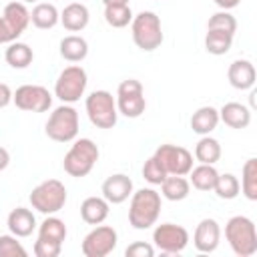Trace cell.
<instances>
[{
    "mask_svg": "<svg viewBox=\"0 0 257 257\" xmlns=\"http://www.w3.org/2000/svg\"><path fill=\"white\" fill-rule=\"evenodd\" d=\"M118 243V235L110 225H94L92 231H88L80 243V251L84 257H106L114 251Z\"/></svg>",
    "mask_w": 257,
    "mask_h": 257,
    "instance_id": "cell-10",
    "label": "cell"
},
{
    "mask_svg": "<svg viewBox=\"0 0 257 257\" xmlns=\"http://www.w3.org/2000/svg\"><path fill=\"white\" fill-rule=\"evenodd\" d=\"M58 52L68 62H82L88 54V42L78 34H68L60 40Z\"/></svg>",
    "mask_w": 257,
    "mask_h": 257,
    "instance_id": "cell-22",
    "label": "cell"
},
{
    "mask_svg": "<svg viewBox=\"0 0 257 257\" xmlns=\"http://www.w3.org/2000/svg\"><path fill=\"white\" fill-rule=\"evenodd\" d=\"M86 84H88L86 70L80 64H70L58 74L54 82V96L64 104H72L80 100V96L86 90Z\"/></svg>",
    "mask_w": 257,
    "mask_h": 257,
    "instance_id": "cell-8",
    "label": "cell"
},
{
    "mask_svg": "<svg viewBox=\"0 0 257 257\" xmlns=\"http://www.w3.org/2000/svg\"><path fill=\"white\" fill-rule=\"evenodd\" d=\"M131 34H133V42L143 52L157 50L163 44V40H165L161 18L155 12H151V10H143L137 16H133V20H131Z\"/></svg>",
    "mask_w": 257,
    "mask_h": 257,
    "instance_id": "cell-4",
    "label": "cell"
},
{
    "mask_svg": "<svg viewBox=\"0 0 257 257\" xmlns=\"http://www.w3.org/2000/svg\"><path fill=\"white\" fill-rule=\"evenodd\" d=\"M18 32H14L12 30V26L0 16V44H10V42H14V40H18Z\"/></svg>",
    "mask_w": 257,
    "mask_h": 257,
    "instance_id": "cell-39",
    "label": "cell"
},
{
    "mask_svg": "<svg viewBox=\"0 0 257 257\" xmlns=\"http://www.w3.org/2000/svg\"><path fill=\"white\" fill-rule=\"evenodd\" d=\"M12 102L26 112H46L52 106V94L40 84H22L12 92Z\"/></svg>",
    "mask_w": 257,
    "mask_h": 257,
    "instance_id": "cell-11",
    "label": "cell"
},
{
    "mask_svg": "<svg viewBox=\"0 0 257 257\" xmlns=\"http://www.w3.org/2000/svg\"><path fill=\"white\" fill-rule=\"evenodd\" d=\"M30 22L40 30H50L60 22V12L50 2H36L30 12Z\"/></svg>",
    "mask_w": 257,
    "mask_h": 257,
    "instance_id": "cell-23",
    "label": "cell"
},
{
    "mask_svg": "<svg viewBox=\"0 0 257 257\" xmlns=\"http://www.w3.org/2000/svg\"><path fill=\"white\" fill-rule=\"evenodd\" d=\"M12 102V88L6 82H0V108H6Z\"/></svg>",
    "mask_w": 257,
    "mask_h": 257,
    "instance_id": "cell-40",
    "label": "cell"
},
{
    "mask_svg": "<svg viewBox=\"0 0 257 257\" xmlns=\"http://www.w3.org/2000/svg\"><path fill=\"white\" fill-rule=\"evenodd\" d=\"M110 203L104 197H86L80 203V217L88 225H100L108 217Z\"/></svg>",
    "mask_w": 257,
    "mask_h": 257,
    "instance_id": "cell-20",
    "label": "cell"
},
{
    "mask_svg": "<svg viewBox=\"0 0 257 257\" xmlns=\"http://www.w3.org/2000/svg\"><path fill=\"white\" fill-rule=\"evenodd\" d=\"M78 122H80L78 110L72 104L62 102L60 106H56L50 112V116L44 124V133L48 139H52L56 143H70L78 135Z\"/></svg>",
    "mask_w": 257,
    "mask_h": 257,
    "instance_id": "cell-6",
    "label": "cell"
},
{
    "mask_svg": "<svg viewBox=\"0 0 257 257\" xmlns=\"http://www.w3.org/2000/svg\"><path fill=\"white\" fill-rule=\"evenodd\" d=\"M225 239L237 257H251L257 253V229L245 215H235L227 221Z\"/></svg>",
    "mask_w": 257,
    "mask_h": 257,
    "instance_id": "cell-2",
    "label": "cell"
},
{
    "mask_svg": "<svg viewBox=\"0 0 257 257\" xmlns=\"http://www.w3.org/2000/svg\"><path fill=\"white\" fill-rule=\"evenodd\" d=\"M167 175H189L193 169V155L179 145H161L153 155Z\"/></svg>",
    "mask_w": 257,
    "mask_h": 257,
    "instance_id": "cell-12",
    "label": "cell"
},
{
    "mask_svg": "<svg viewBox=\"0 0 257 257\" xmlns=\"http://www.w3.org/2000/svg\"><path fill=\"white\" fill-rule=\"evenodd\" d=\"M221 241V227L215 219H201L193 233V245L199 253H213Z\"/></svg>",
    "mask_w": 257,
    "mask_h": 257,
    "instance_id": "cell-14",
    "label": "cell"
},
{
    "mask_svg": "<svg viewBox=\"0 0 257 257\" xmlns=\"http://www.w3.org/2000/svg\"><path fill=\"white\" fill-rule=\"evenodd\" d=\"M195 159L199 163H205V165H215L221 159V145H219V141L209 137V135H203L199 139V143L195 145Z\"/></svg>",
    "mask_w": 257,
    "mask_h": 257,
    "instance_id": "cell-28",
    "label": "cell"
},
{
    "mask_svg": "<svg viewBox=\"0 0 257 257\" xmlns=\"http://www.w3.org/2000/svg\"><path fill=\"white\" fill-rule=\"evenodd\" d=\"M215 195L219 199H225V201H231L239 195L241 191V185H239V179L233 175V173H219L217 181H215V187H213Z\"/></svg>",
    "mask_w": 257,
    "mask_h": 257,
    "instance_id": "cell-33",
    "label": "cell"
},
{
    "mask_svg": "<svg viewBox=\"0 0 257 257\" xmlns=\"http://www.w3.org/2000/svg\"><path fill=\"white\" fill-rule=\"evenodd\" d=\"M60 249H62L60 243H54V241H48V239H40L38 237L34 241V255L36 257H58Z\"/></svg>",
    "mask_w": 257,
    "mask_h": 257,
    "instance_id": "cell-37",
    "label": "cell"
},
{
    "mask_svg": "<svg viewBox=\"0 0 257 257\" xmlns=\"http://www.w3.org/2000/svg\"><path fill=\"white\" fill-rule=\"evenodd\" d=\"M133 179L124 173H114L110 177L104 179L100 191H102V197L110 203V205H120L124 203L131 195H133Z\"/></svg>",
    "mask_w": 257,
    "mask_h": 257,
    "instance_id": "cell-15",
    "label": "cell"
},
{
    "mask_svg": "<svg viewBox=\"0 0 257 257\" xmlns=\"http://www.w3.org/2000/svg\"><path fill=\"white\" fill-rule=\"evenodd\" d=\"M165 177H167V173L161 167V163L155 157H149L145 161V165H143V179L147 183H151V185H161L165 181Z\"/></svg>",
    "mask_w": 257,
    "mask_h": 257,
    "instance_id": "cell-36",
    "label": "cell"
},
{
    "mask_svg": "<svg viewBox=\"0 0 257 257\" xmlns=\"http://www.w3.org/2000/svg\"><path fill=\"white\" fill-rule=\"evenodd\" d=\"M221 10H231V8H235V6H239V2L241 0H213Z\"/></svg>",
    "mask_w": 257,
    "mask_h": 257,
    "instance_id": "cell-41",
    "label": "cell"
},
{
    "mask_svg": "<svg viewBox=\"0 0 257 257\" xmlns=\"http://www.w3.org/2000/svg\"><path fill=\"white\" fill-rule=\"evenodd\" d=\"M26 249L16 235H0V257H26Z\"/></svg>",
    "mask_w": 257,
    "mask_h": 257,
    "instance_id": "cell-35",
    "label": "cell"
},
{
    "mask_svg": "<svg viewBox=\"0 0 257 257\" xmlns=\"http://www.w3.org/2000/svg\"><path fill=\"white\" fill-rule=\"evenodd\" d=\"M6 225H8V231L12 235H16L18 239L20 237H30L32 231L36 229V217L30 209L26 207H16L8 213V219H6Z\"/></svg>",
    "mask_w": 257,
    "mask_h": 257,
    "instance_id": "cell-17",
    "label": "cell"
},
{
    "mask_svg": "<svg viewBox=\"0 0 257 257\" xmlns=\"http://www.w3.org/2000/svg\"><path fill=\"white\" fill-rule=\"evenodd\" d=\"M191 193V183L183 175H167L161 183V195L167 201H183Z\"/></svg>",
    "mask_w": 257,
    "mask_h": 257,
    "instance_id": "cell-25",
    "label": "cell"
},
{
    "mask_svg": "<svg viewBox=\"0 0 257 257\" xmlns=\"http://www.w3.org/2000/svg\"><path fill=\"white\" fill-rule=\"evenodd\" d=\"M98 157H100V153L92 139H74L72 147L64 155L62 169L70 177L82 179L94 169V165L98 163Z\"/></svg>",
    "mask_w": 257,
    "mask_h": 257,
    "instance_id": "cell-3",
    "label": "cell"
},
{
    "mask_svg": "<svg viewBox=\"0 0 257 257\" xmlns=\"http://www.w3.org/2000/svg\"><path fill=\"white\" fill-rule=\"evenodd\" d=\"M231 44H233V34H229V32L207 30V34H205V50L209 54H215V56L227 54L231 50Z\"/></svg>",
    "mask_w": 257,
    "mask_h": 257,
    "instance_id": "cell-30",
    "label": "cell"
},
{
    "mask_svg": "<svg viewBox=\"0 0 257 257\" xmlns=\"http://www.w3.org/2000/svg\"><path fill=\"white\" fill-rule=\"evenodd\" d=\"M241 191L249 201H257V159H247L241 169Z\"/></svg>",
    "mask_w": 257,
    "mask_h": 257,
    "instance_id": "cell-31",
    "label": "cell"
},
{
    "mask_svg": "<svg viewBox=\"0 0 257 257\" xmlns=\"http://www.w3.org/2000/svg\"><path fill=\"white\" fill-rule=\"evenodd\" d=\"M217 177H219V171L215 169V165L199 163V167H193L189 171V183L197 191H213Z\"/></svg>",
    "mask_w": 257,
    "mask_h": 257,
    "instance_id": "cell-27",
    "label": "cell"
},
{
    "mask_svg": "<svg viewBox=\"0 0 257 257\" xmlns=\"http://www.w3.org/2000/svg\"><path fill=\"white\" fill-rule=\"evenodd\" d=\"M153 243L163 253H181L189 245V231L183 225L161 223L153 231Z\"/></svg>",
    "mask_w": 257,
    "mask_h": 257,
    "instance_id": "cell-13",
    "label": "cell"
},
{
    "mask_svg": "<svg viewBox=\"0 0 257 257\" xmlns=\"http://www.w3.org/2000/svg\"><path fill=\"white\" fill-rule=\"evenodd\" d=\"M4 58H6V62H8L12 68L22 70V68H28V66L32 64L34 52H32V48H30L26 42L14 40V42H10L8 48L4 50Z\"/></svg>",
    "mask_w": 257,
    "mask_h": 257,
    "instance_id": "cell-26",
    "label": "cell"
},
{
    "mask_svg": "<svg viewBox=\"0 0 257 257\" xmlns=\"http://www.w3.org/2000/svg\"><path fill=\"white\" fill-rule=\"evenodd\" d=\"M90 20V12L82 2H70L62 8L60 12V24L68 30V32H80L88 26Z\"/></svg>",
    "mask_w": 257,
    "mask_h": 257,
    "instance_id": "cell-18",
    "label": "cell"
},
{
    "mask_svg": "<svg viewBox=\"0 0 257 257\" xmlns=\"http://www.w3.org/2000/svg\"><path fill=\"white\" fill-rule=\"evenodd\" d=\"M38 237L62 245L64 239H66V225H64V221L54 217V215H46V219L38 225Z\"/></svg>",
    "mask_w": 257,
    "mask_h": 257,
    "instance_id": "cell-29",
    "label": "cell"
},
{
    "mask_svg": "<svg viewBox=\"0 0 257 257\" xmlns=\"http://www.w3.org/2000/svg\"><path fill=\"white\" fill-rule=\"evenodd\" d=\"M8 165H10V153L4 147H0V171H4Z\"/></svg>",
    "mask_w": 257,
    "mask_h": 257,
    "instance_id": "cell-42",
    "label": "cell"
},
{
    "mask_svg": "<svg viewBox=\"0 0 257 257\" xmlns=\"http://www.w3.org/2000/svg\"><path fill=\"white\" fill-rule=\"evenodd\" d=\"M189 122H191L193 133H197L201 137L203 135H209L219 124V110L215 106H211V104H205V106H201V108H197L193 112V116H191Z\"/></svg>",
    "mask_w": 257,
    "mask_h": 257,
    "instance_id": "cell-21",
    "label": "cell"
},
{
    "mask_svg": "<svg viewBox=\"0 0 257 257\" xmlns=\"http://www.w3.org/2000/svg\"><path fill=\"white\" fill-rule=\"evenodd\" d=\"M161 193H157L151 187H143L139 191H133L131 195V205H128V223L137 231L151 229L159 215H161Z\"/></svg>",
    "mask_w": 257,
    "mask_h": 257,
    "instance_id": "cell-1",
    "label": "cell"
},
{
    "mask_svg": "<svg viewBox=\"0 0 257 257\" xmlns=\"http://www.w3.org/2000/svg\"><path fill=\"white\" fill-rule=\"evenodd\" d=\"M104 20L112 28H124L133 20V10L128 4H104Z\"/></svg>",
    "mask_w": 257,
    "mask_h": 257,
    "instance_id": "cell-32",
    "label": "cell"
},
{
    "mask_svg": "<svg viewBox=\"0 0 257 257\" xmlns=\"http://www.w3.org/2000/svg\"><path fill=\"white\" fill-rule=\"evenodd\" d=\"M102 4H128V0H102Z\"/></svg>",
    "mask_w": 257,
    "mask_h": 257,
    "instance_id": "cell-43",
    "label": "cell"
},
{
    "mask_svg": "<svg viewBox=\"0 0 257 257\" xmlns=\"http://www.w3.org/2000/svg\"><path fill=\"white\" fill-rule=\"evenodd\" d=\"M147 108L143 84L137 78H126L116 88V110L126 118H139Z\"/></svg>",
    "mask_w": 257,
    "mask_h": 257,
    "instance_id": "cell-9",
    "label": "cell"
},
{
    "mask_svg": "<svg viewBox=\"0 0 257 257\" xmlns=\"http://www.w3.org/2000/svg\"><path fill=\"white\" fill-rule=\"evenodd\" d=\"M20 2H24V4H32V2H38V0H20Z\"/></svg>",
    "mask_w": 257,
    "mask_h": 257,
    "instance_id": "cell-44",
    "label": "cell"
},
{
    "mask_svg": "<svg viewBox=\"0 0 257 257\" xmlns=\"http://www.w3.org/2000/svg\"><path fill=\"white\" fill-rule=\"evenodd\" d=\"M219 120L231 128H247L251 122V108L241 102H225L219 108Z\"/></svg>",
    "mask_w": 257,
    "mask_h": 257,
    "instance_id": "cell-19",
    "label": "cell"
},
{
    "mask_svg": "<svg viewBox=\"0 0 257 257\" xmlns=\"http://www.w3.org/2000/svg\"><path fill=\"white\" fill-rule=\"evenodd\" d=\"M2 18L12 26L14 32L22 34V32L28 28V24H30V10L26 8L24 2H16V0H14V2H8V4L4 6Z\"/></svg>",
    "mask_w": 257,
    "mask_h": 257,
    "instance_id": "cell-24",
    "label": "cell"
},
{
    "mask_svg": "<svg viewBox=\"0 0 257 257\" xmlns=\"http://www.w3.org/2000/svg\"><path fill=\"white\" fill-rule=\"evenodd\" d=\"M84 108L88 120L96 128H112L116 124L118 118L116 100L108 90H92L84 100Z\"/></svg>",
    "mask_w": 257,
    "mask_h": 257,
    "instance_id": "cell-7",
    "label": "cell"
},
{
    "mask_svg": "<svg viewBox=\"0 0 257 257\" xmlns=\"http://www.w3.org/2000/svg\"><path fill=\"white\" fill-rule=\"evenodd\" d=\"M227 78H229V84L237 90H249L253 88L255 84V66L251 60L247 58H237L229 64V70H227Z\"/></svg>",
    "mask_w": 257,
    "mask_h": 257,
    "instance_id": "cell-16",
    "label": "cell"
},
{
    "mask_svg": "<svg viewBox=\"0 0 257 257\" xmlns=\"http://www.w3.org/2000/svg\"><path fill=\"white\" fill-rule=\"evenodd\" d=\"M207 30H221V32H229V34L235 36V32H237V20H235V16L229 10H221V12H215L209 18Z\"/></svg>",
    "mask_w": 257,
    "mask_h": 257,
    "instance_id": "cell-34",
    "label": "cell"
},
{
    "mask_svg": "<svg viewBox=\"0 0 257 257\" xmlns=\"http://www.w3.org/2000/svg\"><path fill=\"white\" fill-rule=\"evenodd\" d=\"M124 255L126 257H153L155 247L151 243H145V241H135L124 249Z\"/></svg>",
    "mask_w": 257,
    "mask_h": 257,
    "instance_id": "cell-38",
    "label": "cell"
},
{
    "mask_svg": "<svg viewBox=\"0 0 257 257\" xmlns=\"http://www.w3.org/2000/svg\"><path fill=\"white\" fill-rule=\"evenodd\" d=\"M66 199H68L66 187L58 179H46V181H42L28 195V201H30L32 209H36L42 215H54V213H58L60 209H64Z\"/></svg>",
    "mask_w": 257,
    "mask_h": 257,
    "instance_id": "cell-5",
    "label": "cell"
}]
</instances>
